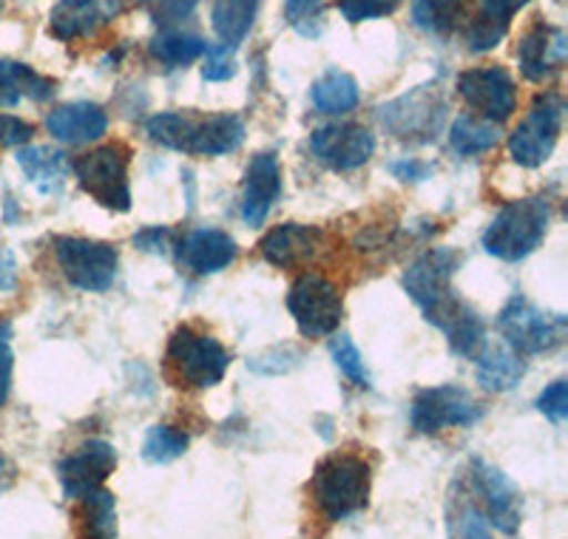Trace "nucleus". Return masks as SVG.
Instances as JSON below:
<instances>
[{"instance_id": "f257e3e1", "label": "nucleus", "mask_w": 568, "mask_h": 539, "mask_svg": "<svg viewBox=\"0 0 568 539\" xmlns=\"http://www.w3.org/2000/svg\"><path fill=\"white\" fill-rule=\"evenodd\" d=\"M458 264V253L446 251V247L426 251L404 273V287H407L409 298L420 307V313L426 315V322L444 329L453 353L464 355V358H478L480 349L486 347L484 322L469 304L455 296L453 276Z\"/></svg>"}, {"instance_id": "f03ea898", "label": "nucleus", "mask_w": 568, "mask_h": 539, "mask_svg": "<svg viewBox=\"0 0 568 539\" xmlns=\"http://www.w3.org/2000/svg\"><path fill=\"white\" fill-rule=\"evenodd\" d=\"M551 225V202L529 196L500 207L484 233V251L500 262H524L540 247Z\"/></svg>"}, {"instance_id": "7ed1b4c3", "label": "nucleus", "mask_w": 568, "mask_h": 539, "mask_svg": "<svg viewBox=\"0 0 568 539\" xmlns=\"http://www.w3.org/2000/svg\"><path fill=\"white\" fill-rule=\"evenodd\" d=\"M311 497L329 522H342L364 511L369 500V462L349 451L327 457L316 466Z\"/></svg>"}, {"instance_id": "20e7f679", "label": "nucleus", "mask_w": 568, "mask_h": 539, "mask_svg": "<svg viewBox=\"0 0 568 539\" xmlns=\"http://www.w3.org/2000/svg\"><path fill=\"white\" fill-rule=\"evenodd\" d=\"M227 366H231V355L213 335L194 327L174 329L165 349V369L176 380V386L211 389L225 378Z\"/></svg>"}, {"instance_id": "39448f33", "label": "nucleus", "mask_w": 568, "mask_h": 539, "mask_svg": "<svg viewBox=\"0 0 568 539\" xmlns=\"http://www.w3.org/2000/svg\"><path fill=\"white\" fill-rule=\"evenodd\" d=\"M446 96L438 85H418L378 109V120L400 142L426 145L435 142L446 125Z\"/></svg>"}, {"instance_id": "423d86ee", "label": "nucleus", "mask_w": 568, "mask_h": 539, "mask_svg": "<svg viewBox=\"0 0 568 539\" xmlns=\"http://www.w3.org/2000/svg\"><path fill=\"white\" fill-rule=\"evenodd\" d=\"M497 329L517 355H542L562 347L568 322L562 313H546L529 298L515 296L497 315Z\"/></svg>"}, {"instance_id": "0eeeda50", "label": "nucleus", "mask_w": 568, "mask_h": 539, "mask_svg": "<svg viewBox=\"0 0 568 539\" xmlns=\"http://www.w3.org/2000/svg\"><path fill=\"white\" fill-rule=\"evenodd\" d=\"M129 162V149L120 142H111V145H100L71 162V171L91 200L109 211L125 213L131 207Z\"/></svg>"}, {"instance_id": "6e6552de", "label": "nucleus", "mask_w": 568, "mask_h": 539, "mask_svg": "<svg viewBox=\"0 0 568 539\" xmlns=\"http://www.w3.org/2000/svg\"><path fill=\"white\" fill-rule=\"evenodd\" d=\"M54 262L71 287L85 289V293H103L114 284L120 256L109 242L58 236L54 238Z\"/></svg>"}, {"instance_id": "1a4fd4ad", "label": "nucleus", "mask_w": 568, "mask_h": 539, "mask_svg": "<svg viewBox=\"0 0 568 539\" xmlns=\"http://www.w3.org/2000/svg\"><path fill=\"white\" fill-rule=\"evenodd\" d=\"M562 116H566V100L557 91H546V94L537 96L524 122L511 131V160L524 167H540L560 140Z\"/></svg>"}, {"instance_id": "9d476101", "label": "nucleus", "mask_w": 568, "mask_h": 539, "mask_svg": "<svg viewBox=\"0 0 568 539\" xmlns=\"http://www.w3.org/2000/svg\"><path fill=\"white\" fill-rule=\"evenodd\" d=\"M287 309L304 338H324L338 329L344 318V302L338 287L318 273H304L287 293Z\"/></svg>"}, {"instance_id": "9b49d317", "label": "nucleus", "mask_w": 568, "mask_h": 539, "mask_svg": "<svg viewBox=\"0 0 568 539\" xmlns=\"http://www.w3.org/2000/svg\"><path fill=\"white\" fill-rule=\"evenodd\" d=\"M480 404L469 391L455 384L429 386V389L415 391L413 406H409V420L418 435H438L444 429H460L480 420Z\"/></svg>"}, {"instance_id": "f8f14e48", "label": "nucleus", "mask_w": 568, "mask_h": 539, "mask_svg": "<svg viewBox=\"0 0 568 539\" xmlns=\"http://www.w3.org/2000/svg\"><path fill=\"white\" fill-rule=\"evenodd\" d=\"M458 94L480 120H489L495 125L506 122L517 111V85L509 71L500 65L464 71L458 78Z\"/></svg>"}, {"instance_id": "ddd939ff", "label": "nucleus", "mask_w": 568, "mask_h": 539, "mask_svg": "<svg viewBox=\"0 0 568 539\" xmlns=\"http://www.w3.org/2000/svg\"><path fill=\"white\" fill-rule=\"evenodd\" d=\"M311 151L322 165L333 171H355L367 165L369 156L375 154L373 131L355 122H333L313 131Z\"/></svg>"}, {"instance_id": "4468645a", "label": "nucleus", "mask_w": 568, "mask_h": 539, "mask_svg": "<svg viewBox=\"0 0 568 539\" xmlns=\"http://www.w3.org/2000/svg\"><path fill=\"white\" fill-rule=\"evenodd\" d=\"M116 469V451L105 440H85L74 451L58 462V477L63 486V495L71 500L98 491L105 477Z\"/></svg>"}, {"instance_id": "2eb2a0df", "label": "nucleus", "mask_w": 568, "mask_h": 539, "mask_svg": "<svg viewBox=\"0 0 568 539\" xmlns=\"http://www.w3.org/2000/svg\"><path fill=\"white\" fill-rule=\"evenodd\" d=\"M471 486H475V495L480 497V506L491 526L497 531L515 533L520 526V495H517L515 482L489 462L471 460Z\"/></svg>"}, {"instance_id": "dca6fc26", "label": "nucleus", "mask_w": 568, "mask_h": 539, "mask_svg": "<svg viewBox=\"0 0 568 539\" xmlns=\"http://www.w3.org/2000/svg\"><path fill=\"white\" fill-rule=\"evenodd\" d=\"M125 0H60L49 18V32L63 43L91 38L123 14Z\"/></svg>"}, {"instance_id": "f3484780", "label": "nucleus", "mask_w": 568, "mask_h": 539, "mask_svg": "<svg viewBox=\"0 0 568 539\" xmlns=\"http://www.w3.org/2000/svg\"><path fill=\"white\" fill-rule=\"evenodd\" d=\"M566 32L560 27H549V23H535L529 32L520 38L517 45V60H520V71L531 83H540L566 63Z\"/></svg>"}, {"instance_id": "a211bd4d", "label": "nucleus", "mask_w": 568, "mask_h": 539, "mask_svg": "<svg viewBox=\"0 0 568 539\" xmlns=\"http://www.w3.org/2000/svg\"><path fill=\"white\" fill-rule=\"evenodd\" d=\"M324 231L311 225H296V222H287V225H278L267 233L262 242H258V253L262 258L276 267H302V264L313 262L322 251Z\"/></svg>"}, {"instance_id": "6ab92c4d", "label": "nucleus", "mask_w": 568, "mask_h": 539, "mask_svg": "<svg viewBox=\"0 0 568 539\" xmlns=\"http://www.w3.org/2000/svg\"><path fill=\"white\" fill-rule=\"evenodd\" d=\"M282 191V171L276 154H256L247 165L245 191H242V218L247 225L258 227L271 213L273 202Z\"/></svg>"}, {"instance_id": "aec40b11", "label": "nucleus", "mask_w": 568, "mask_h": 539, "mask_svg": "<svg viewBox=\"0 0 568 539\" xmlns=\"http://www.w3.org/2000/svg\"><path fill=\"white\" fill-rule=\"evenodd\" d=\"M245 142V120L240 114H194L185 154L222 156Z\"/></svg>"}, {"instance_id": "412c9836", "label": "nucleus", "mask_w": 568, "mask_h": 539, "mask_svg": "<svg viewBox=\"0 0 568 539\" xmlns=\"http://www.w3.org/2000/svg\"><path fill=\"white\" fill-rule=\"evenodd\" d=\"M236 253H240L236 242L227 233L213 231V227L191 231L180 244V262L196 276L220 273L227 264L236 262Z\"/></svg>"}, {"instance_id": "4be33fe9", "label": "nucleus", "mask_w": 568, "mask_h": 539, "mask_svg": "<svg viewBox=\"0 0 568 539\" xmlns=\"http://www.w3.org/2000/svg\"><path fill=\"white\" fill-rule=\"evenodd\" d=\"M45 129L65 145H85L109 131V114L98 103H69L45 116Z\"/></svg>"}, {"instance_id": "5701e85b", "label": "nucleus", "mask_w": 568, "mask_h": 539, "mask_svg": "<svg viewBox=\"0 0 568 539\" xmlns=\"http://www.w3.org/2000/svg\"><path fill=\"white\" fill-rule=\"evenodd\" d=\"M54 80L43 78L32 65L18 63V60H0V109H14L23 100H52L54 96Z\"/></svg>"}, {"instance_id": "b1692460", "label": "nucleus", "mask_w": 568, "mask_h": 539, "mask_svg": "<svg viewBox=\"0 0 568 539\" xmlns=\"http://www.w3.org/2000/svg\"><path fill=\"white\" fill-rule=\"evenodd\" d=\"M18 165L27 174V180L38 187L43 196L58 193L71 174V162L63 151L49 149V145H32V149L18 151Z\"/></svg>"}, {"instance_id": "393cba45", "label": "nucleus", "mask_w": 568, "mask_h": 539, "mask_svg": "<svg viewBox=\"0 0 568 539\" xmlns=\"http://www.w3.org/2000/svg\"><path fill=\"white\" fill-rule=\"evenodd\" d=\"M526 375L524 355L509 347H484L478 355V380L489 391L515 389Z\"/></svg>"}, {"instance_id": "a878e982", "label": "nucleus", "mask_w": 568, "mask_h": 539, "mask_svg": "<svg viewBox=\"0 0 568 539\" xmlns=\"http://www.w3.org/2000/svg\"><path fill=\"white\" fill-rule=\"evenodd\" d=\"M262 0H213L211 27L225 45H236L247 38L253 20H256Z\"/></svg>"}, {"instance_id": "bb28decb", "label": "nucleus", "mask_w": 568, "mask_h": 539, "mask_svg": "<svg viewBox=\"0 0 568 539\" xmlns=\"http://www.w3.org/2000/svg\"><path fill=\"white\" fill-rule=\"evenodd\" d=\"M469 0H413V27L429 38H449L466 18Z\"/></svg>"}, {"instance_id": "cd10ccee", "label": "nucleus", "mask_w": 568, "mask_h": 539, "mask_svg": "<svg viewBox=\"0 0 568 539\" xmlns=\"http://www.w3.org/2000/svg\"><path fill=\"white\" fill-rule=\"evenodd\" d=\"M358 83L347 71L329 69L313 83L311 100L318 114H347L358 105Z\"/></svg>"}, {"instance_id": "c85d7f7f", "label": "nucleus", "mask_w": 568, "mask_h": 539, "mask_svg": "<svg viewBox=\"0 0 568 539\" xmlns=\"http://www.w3.org/2000/svg\"><path fill=\"white\" fill-rule=\"evenodd\" d=\"M78 539H116V500L111 491L98 488L80 497Z\"/></svg>"}, {"instance_id": "c756f323", "label": "nucleus", "mask_w": 568, "mask_h": 539, "mask_svg": "<svg viewBox=\"0 0 568 539\" xmlns=\"http://www.w3.org/2000/svg\"><path fill=\"white\" fill-rule=\"evenodd\" d=\"M205 40L194 32H182V29H162L160 34H154L149 43L151 58H156L160 63H165L169 69H185L194 60L202 58L205 52Z\"/></svg>"}, {"instance_id": "7c9ffc66", "label": "nucleus", "mask_w": 568, "mask_h": 539, "mask_svg": "<svg viewBox=\"0 0 568 539\" xmlns=\"http://www.w3.org/2000/svg\"><path fill=\"white\" fill-rule=\"evenodd\" d=\"M497 142H500V129H497L495 122L480 120V116L460 114L455 116L453 129H449V145L460 156L484 154V151L495 149Z\"/></svg>"}, {"instance_id": "2f4dec72", "label": "nucleus", "mask_w": 568, "mask_h": 539, "mask_svg": "<svg viewBox=\"0 0 568 539\" xmlns=\"http://www.w3.org/2000/svg\"><path fill=\"white\" fill-rule=\"evenodd\" d=\"M187 449V435L176 426H151L142 444V457L154 466H165L174 462L176 457L185 455Z\"/></svg>"}, {"instance_id": "473e14b6", "label": "nucleus", "mask_w": 568, "mask_h": 539, "mask_svg": "<svg viewBox=\"0 0 568 539\" xmlns=\"http://www.w3.org/2000/svg\"><path fill=\"white\" fill-rule=\"evenodd\" d=\"M329 353H333V360H336L338 369H342L355 386H369L367 364H364L362 353H358V347H355L347 335H336V338L329 340Z\"/></svg>"}, {"instance_id": "72a5a7b5", "label": "nucleus", "mask_w": 568, "mask_h": 539, "mask_svg": "<svg viewBox=\"0 0 568 539\" xmlns=\"http://www.w3.org/2000/svg\"><path fill=\"white\" fill-rule=\"evenodd\" d=\"M202 58H205L202 60V78H205L207 83H225V80L236 78L240 63H236V49H233V45H225V43L205 45Z\"/></svg>"}, {"instance_id": "f704fd0d", "label": "nucleus", "mask_w": 568, "mask_h": 539, "mask_svg": "<svg viewBox=\"0 0 568 539\" xmlns=\"http://www.w3.org/2000/svg\"><path fill=\"white\" fill-rule=\"evenodd\" d=\"M509 27L511 23H500V20L475 14V20H471L469 27H466V45H469V52L480 54V52H489V49H495V45L506 38Z\"/></svg>"}, {"instance_id": "c9c22d12", "label": "nucleus", "mask_w": 568, "mask_h": 539, "mask_svg": "<svg viewBox=\"0 0 568 539\" xmlns=\"http://www.w3.org/2000/svg\"><path fill=\"white\" fill-rule=\"evenodd\" d=\"M404 0H336V9L347 23H364V20L387 18L398 12Z\"/></svg>"}, {"instance_id": "e433bc0d", "label": "nucleus", "mask_w": 568, "mask_h": 539, "mask_svg": "<svg viewBox=\"0 0 568 539\" xmlns=\"http://www.w3.org/2000/svg\"><path fill=\"white\" fill-rule=\"evenodd\" d=\"M298 358H302V349H296L293 344H282V347H273L267 353L256 355L253 360H247V366L258 375H284L296 369Z\"/></svg>"}, {"instance_id": "4c0bfd02", "label": "nucleus", "mask_w": 568, "mask_h": 539, "mask_svg": "<svg viewBox=\"0 0 568 539\" xmlns=\"http://www.w3.org/2000/svg\"><path fill=\"white\" fill-rule=\"evenodd\" d=\"M537 409L546 415L555 424H562L568 418V384L566 380H555L549 389L540 391V398H537Z\"/></svg>"}, {"instance_id": "58836bf2", "label": "nucleus", "mask_w": 568, "mask_h": 539, "mask_svg": "<svg viewBox=\"0 0 568 539\" xmlns=\"http://www.w3.org/2000/svg\"><path fill=\"white\" fill-rule=\"evenodd\" d=\"M34 136V125L14 114H0V149H20Z\"/></svg>"}, {"instance_id": "ea45409f", "label": "nucleus", "mask_w": 568, "mask_h": 539, "mask_svg": "<svg viewBox=\"0 0 568 539\" xmlns=\"http://www.w3.org/2000/svg\"><path fill=\"white\" fill-rule=\"evenodd\" d=\"M12 327L7 322H0V409L9 398V386H12Z\"/></svg>"}, {"instance_id": "a19ab883", "label": "nucleus", "mask_w": 568, "mask_h": 539, "mask_svg": "<svg viewBox=\"0 0 568 539\" xmlns=\"http://www.w3.org/2000/svg\"><path fill=\"white\" fill-rule=\"evenodd\" d=\"M529 0H478V7L484 18H491V20H500V23H511V18H515L520 9L526 7Z\"/></svg>"}, {"instance_id": "79ce46f5", "label": "nucleus", "mask_w": 568, "mask_h": 539, "mask_svg": "<svg viewBox=\"0 0 568 539\" xmlns=\"http://www.w3.org/2000/svg\"><path fill=\"white\" fill-rule=\"evenodd\" d=\"M174 238V233L169 227H145L134 236V244L145 253H169V244Z\"/></svg>"}, {"instance_id": "37998d69", "label": "nucleus", "mask_w": 568, "mask_h": 539, "mask_svg": "<svg viewBox=\"0 0 568 539\" xmlns=\"http://www.w3.org/2000/svg\"><path fill=\"white\" fill-rule=\"evenodd\" d=\"M200 0H156L154 18L162 23H176V20H185L187 14L194 12Z\"/></svg>"}, {"instance_id": "c03bdc74", "label": "nucleus", "mask_w": 568, "mask_h": 539, "mask_svg": "<svg viewBox=\"0 0 568 539\" xmlns=\"http://www.w3.org/2000/svg\"><path fill=\"white\" fill-rule=\"evenodd\" d=\"M389 171H393L400 182H420L429 176L433 165H426V162H418V160H404V162H393Z\"/></svg>"}, {"instance_id": "a18cd8bd", "label": "nucleus", "mask_w": 568, "mask_h": 539, "mask_svg": "<svg viewBox=\"0 0 568 539\" xmlns=\"http://www.w3.org/2000/svg\"><path fill=\"white\" fill-rule=\"evenodd\" d=\"M18 284V262L9 247H0V289H14Z\"/></svg>"}, {"instance_id": "49530a36", "label": "nucleus", "mask_w": 568, "mask_h": 539, "mask_svg": "<svg viewBox=\"0 0 568 539\" xmlns=\"http://www.w3.org/2000/svg\"><path fill=\"white\" fill-rule=\"evenodd\" d=\"M318 3H322V0H284V14H287V20L296 27V23H302L304 18H311V14L316 12Z\"/></svg>"}, {"instance_id": "de8ad7c7", "label": "nucleus", "mask_w": 568, "mask_h": 539, "mask_svg": "<svg viewBox=\"0 0 568 539\" xmlns=\"http://www.w3.org/2000/svg\"><path fill=\"white\" fill-rule=\"evenodd\" d=\"M14 475H18V471H14L12 462L7 460V455H0V488H7L9 482L14 480Z\"/></svg>"}]
</instances>
